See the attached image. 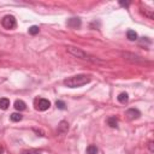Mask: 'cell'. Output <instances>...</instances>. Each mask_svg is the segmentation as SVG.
Segmentation results:
<instances>
[{"mask_svg": "<svg viewBox=\"0 0 154 154\" xmlns=\"http://www.w3.org/2000/svg\"><path fill=\"white\" fill-rule=\"evenodd\" d=\"M90 82V76L88 75H76V76H71L64 81V84L69 88H77L82 87Z\"/></svg>", "mask_w": 154, "mask_h": 154, "instance_id": "1", "label": "cell"}, {"mask_svg": "<svg viewBox=\"0 0 154 154\" xmlns=\"http://www.w3.org/2000/svg\"><path fill=\"white\" fill-rule=\"evenodd\" d=\"M66 49H68V52H69L71 56H74V57H76V58L83 59V60H89V61H94V63L99 61L95 57L89 56L87 52H84V51L81 49V48H77V47H74V46H69V47H66Z\"/></svg>", "mask_w": 154, "mask_h": 154, "instance_id": "2", "label": "cell"}, {"mask_svg": "<svg viewBox=\"0 0 154 154\" xmlns=\"http://www.w3.org/2000/svg\"><path fill=\"white\" fill-rule=\"evenodd\" d=\"M1 25L5 29H15L17 27V20L13 16L11 15H7L1 19Z\"/></svg>", "mask_w": 154, "mask_h": 154, "instance_id": "3", "label": "cell"}, {"mask_svg": "<svg viewBox=\"0 0 154 154\" xmlns=\"http://www.w3.org/2000/svg\"><path fill=\"white\" fill-rule=\"evenodd\" d=\"M49 106H51V102L47 99H36L35 100V108L37 111L44 112V111L48 110Z\"/></svg>", "mask_w": 154, "mask_h": 154, "instance_id": "4", "label": "cell"}, {"mask_svg": "<svg viewBox=\"0 0 154 154\" xmlns=\"http://www.w3.org/2000/svg\"><path fill=\"white\" fill-rule=\"evenodd\" d=\"M122 57L128 61H131V63H143V61H145L143 58H141L136 54H132V53H128V52H123Z\"/></svg>", "mask_w": 154, "mask_h": 154, "instance_id": "5", "label": "cell"}, {"mask_svg": "<svg viewBox=\"0 0 154 154\" xmlns=\"http://www.w3.org/2000/svg\"><path fill=\"white\" fill-rule=\"evenodd\" d=\"M127 117L129 118V119H137V118H140V116H141V112L139 111V110H136V108H129L128 111H127Z\"/></svg>", "mask_w": 154, "mask_h": 154, "instance_id": "6", "label": "cell"}, {"mask_svg": "<svg viewBox=\"0 0 154 154\" xmlns=\"http://www.w3.org/2000/svg\"><path fill=\"white\" fill-rule=\"evenodd\" d=\"M69 130V124L66 120H61L58 125V134H65Z\"/></svg>", "mask_w": 154, "mask_h": 154, "instance_id": "7", "label": "cell"}, {"mask_svg": "<svg viewBox=\"0 0 154 154\" xmlns=\"http://www.w3.org/2000/svg\"><path fill=\"white\" fill-rule=\"evenodd\" d=\"M68 27H70V28H78V27H81V19L79 18H70L68 20Z\"/></svg>", "mask_w": 154, "mask_h": 154, "instance_id": "8", "label": "cell"}, {"mask_svg": "<svg viewBox=\"0 0 154 154\" xmlns=\"http://www.w3.org/2000/svg\"><path fill=\"white\" fill-rule=\"evenodd\" d=\"M15 108L20 112V111H24L27 108V105H25V102L22 101V100H16L15 101Z\"/></svg>", "mask_w": 154, "mask_h": 154, "instance_id": "9", "label": "cell"}, {"mask_svg": "<svg viewBox=\"0 0 154 154\" xmlns=\"http://www.w3.org/2000/svg\"><path fill=\"white\" fill-rule=\"evenodd\" d=\"M10 106V100L6 99V98H3V99H0V108L1 110H7Z\"/></svg>", "mask_w": 154, "mask_h": 154, "instance_id": "10", "label": "cell"}, {"mask_svg": "<svg viewBox=\"0 0 154 154\" xmlns=\"http://www.w3.org/2000/svg\"><path fill=\"white\" fill-rule=\"evenodd\" d=\"M127 36L130 41H136L137 40V34L135 30H128V33H127Z\"/></svg>", "mask_w": 154, "mask_h": 154, "instance_id": "11", "label": "cell"}, {"mask_svg": "<svg viewBox=\"0 0 154 154\" xmlns=\"http://www.w3.org/2000/svg\"><path fill=\"white\" fill-rule=\"evenodd\" d=\"M128 100H129V96H128L127 93H120L118 95V101L120 102V104H127Z\"/></svg>", "mask_w": 154, "mask_h": 154, "instance_id": "12", "label": "cell"}, {"mask_svg": "<svg viewBox=\"0 0 154 154\" xmlns=\"http://www.w3.org/2000/svg\"><path fill=\"white\" fill-rule=\"evenodd\" d=\"M107 123H108V125H110L111 128H117V127H118V120H117L116 117H110V118L107 119Z\"/></svg>", "mask_w": 154, "mask_h": 154, "instance_id": "13", "label": "cell"}, {"mask_svg": "<svg viewBox=\"0 0 154 154\" xmlns=\"http://www.w3.org/2000/svg\"><path fill=\"white\" fill-rule=\"evenodd\" d=\"M98 147L94 145H90L87 147V154H98Z\"/></svg>", "mask_w": 154, "mask_h": 154, "instance_id": "14", "label": "cell"}, {"mask_svg": "<svg viewBox=\"0 0 154 154\" xmlns=\"http://www.w3.org/2000/svg\"><path fill=\"white\" fill-rule=\"evenodd\" d=\"M10 118H11L12 122H20L23 117H22V115H20V113H12L11 116H10Z\"/></svg>", "mask_w": 154, "mask_h": 154, "instance_id": "15", "label": "cell"}, {"mask_svg": "<svg viewBox=\"0 0 154 154\" xmlns=\"http://www.w3.org/2000/svg\"><path fill=\"white\" fill-rule=\"evenodd\" d=\"M28 32H29V34H30V35H36V34H39L40 29H39V27L33 25V27H30V28H29Z\"/></svg>", "mask_w": 154, "mask_h": 154, "instance_id": "16", "label": "cell"}, {"mask_svg": "<svg viewBox=\"0 0 154 154\" xmlns=\"http://www.w3.org/2000/svg\"><path fill=\"white\" fill-rule=\"evenodd\" d=\"M56 106H57L59 110H65V108H66L65 102L61 101V100H57V101H56Z\"/></svg>", "mask_w": 154, "mask_h": 154, "instance_id": "17", "label": "cell"}, {"mask_svg": "<svg viewBox=\"0 0 154 154\" xmlns=\"http://www.w3.org/2000/svg\"><path fill=\"white\" fill-rule=\"evenodd\" d=\"M22 154H41V150H39V149H25L22 152Z\"/></svg>", "mask_w": 154, "mask_h": 154, "instance_id": "18", "label": "cell"}, {"mask_svg": "<svg viewBox=\"0 0 154 154\" xmlns=\"http://www.w3.org/2000/svg\"><path fill=\"white\" fill-rule=\"evenodd\" d=\"M149 150H150V152H154V148H153V142H149Z\"/></svg>", "mask_w": 154, "mask_h": 154, "instance_id": "19", "label": "cell"}, {"mask_svg": "<svg viewBox=\"0 0 154 154\" xmlns=\"http://www.w3.org/2000/svg\"><path fill=\"white\" fill-rule=\"evenodd\" d=\"M119 4H120L122 6H129V3H123V1H120Z\"/></svg>", "mask_w": 154, "mask_h": 154, "instance_id": "20", "label": "cell"}, {"mask_svg": "<svg viewBox=\"0 0 154 154\" xmlns=\"http://www.w3.org/2000/svg\"><path fill=\"white\" fill-rule=\"evenodd\" d=\"M4 153V148H3V146L0 145V154H3Z\"/></svg>", "mask_w": 154, "mask_h": 154, "instance_id": "21", "label": "cell"}]
</instances>
